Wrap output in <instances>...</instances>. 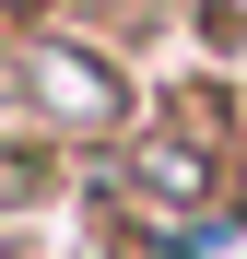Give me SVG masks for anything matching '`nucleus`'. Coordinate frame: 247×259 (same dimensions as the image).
I'll return each mask as SVG.
<instances>
[{
    "label": "nucleus",
    "mask_w": 247,
    "mask_h": 259,
    "mask_svg": "<svg viewBox=\"0 0 247 259\" xmlns=\"http://www.w3.org/2000/svg\"><path fill=\"white\" fill-rule=\"evenodd\" d=\"M24 95L47 106L71 142H106V130H130V71L71 48V35H24Z\"/></svg>",
    "instance_id": "nucleus-1"
},
{
    "label": "nucleus",
    "mask_w": 247,
    "mask_h": 259,
    "mask_svg": "<svg viewBox=\"0 0 247 259\" xmlns=\"http://www.w3.org/2000/svg\"><path fill=\"white\" fill-rule=\"evenodd\" d=\"M35 189H47V153H0V212L35 200Z\"/></svg>",
    "instance_id": "nucleus-3"
},
{
    "label": "nucleus",
    "mask_w": 247,
    "mask_h": 259,
    "mask_svg": "<svg viewBox=\"0 0 247 259\" xmlns=\"http://www.w3.org/2000/svg\"><path fill=\"white\" fill-rule=\"evenodd\" d=\"M35 12H47V0H0V24H35Z\"/></svg>",
    "instance_id": "nucleus-4"
},
{
    "label": "nucleus",
    "mask_w": 247,
    "mask_h": 259,
    "mask_svg": "<svg viewBox=\"0 0 247 259\" xmlns=\"http://www.w3.org/2000/svg\"><path fill=\"white\" fill-rule=\"evenodd\" d=\"M0 95H12V59H0Z\"/></svg>",
    "instance_id": "nucleus-5"
},
{
    "label": "nucleus",
    "mask_w": 247,
    "mask_h": 259,
    "mask_svg": "<svg viewBox=\"0 0 247 259\" xmlns=\"http://www.w3.org/2000/svg\"><path fill=\"white\" fill-rule=\"evenodd\" d=\"M130 165H141V189H165V200H224V165H212L200 130H153Z\"/></svg>",
    "instance_id": "nucleus-2"
}]
</instances>
